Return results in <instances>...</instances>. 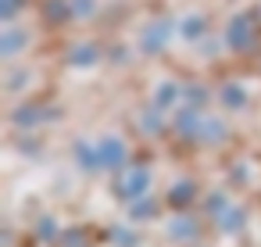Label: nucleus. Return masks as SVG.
I'll list each match as a JSON object with an SVG mask.
<instances>
[{
    "label": "nucleus",
    "mask_w": 261,
    "mask_h": 247,
    "mask_svg": "<svg viewBox=\"0 0 261 247\" xmlns=\"http://www.w3.org/2000/svg\"><path fill=\"white\" fill-rule=\"evenodd\" d=\"M143 190H147V172H143V168L129 172V179L122 183V197H136V193H143Z\"/></svg>",
    "instance_id": "nucleus-1"
},
{
    "label": "nucleus",
    "mask_w": 261,
    "mask_h": 247,
    "mask_svg": "<svg viewBox=\"0 0 261 247\" xmlns=\"http://www.w3.org/2000/svg\"><path fill=\"white\" fill-rule=\"evenodd\" d=\"M247 36H250V22L247 18H236L232 29H229V43L232 47H247Z\"/></svg>",
    "instance_id": "nucleus-2"
},
{
    "label": "nucleus",
    "mask_w": 261,
    "mask_h": 247,
    "mask_svg": "<svg viewBox=\"0 0 261 247\" xmlns=\"http://www.w3.org/2000/svg\"><path fill=\"white\" fill-rule=\"evenodd\" d=\"M122 161V143L118 140H104L100 143V165H118Z\"/></svg>",
    "instance_id": "nucleus-3"
},
{
    "label": "nucleus",
    "mask_w": 261,
    "mask_h": 247,
    "mask_svg": "<svg viewBox=\"0 0 261 247\" xmlns=\"http://www.w3.org/2000/svg\"><path fill=\"white\" fill-rule=\"evenodd\" d=\"M168 29H172L168 22H165V26H158V29H150V33H147V51H158V47H161V36H165Z\"/></svg>",
    "instance_id": "nucleus-4"
},
{
    "label": "nucleus",
    "mask_w": 261,
    "mask_h": 247,
    "mask_svg": "<svg viewBox=\"0 0 261 247\" xmlns=\"http://www.w3.org/2000/svg\"><path fill=\"white\" fill-rule=\"evenodd\" d=\"M18 47H22V33H8L4 36V54H15Z\"/></svg>",
    "instance_id": "nucleus-5"
},
{
    "label": "nucleus",
    "mask_w": 261,
    "mask_h": 247,
    "mask_svg": "<svg viewBox=\"0 0 261 247\" xmlns=\"http://www.w3.org/2000/svg\"><path fill=\"white\" fill-rule=\"evenodd\" d=\"M190 193H193V190H190V183H182V186L172 193V201H175V204H182V201H190Z\"/></svg>",
    "instance_id": "nucleus-6"
},
{
    "label": "nucleus",
    "mask_w": 261,
    "mask_h": 247,
    "mask_svg": "<svg viewBox=\"0 0 261 247\" xmlns=\"http://www.w3.org/2000/svg\"><path fill=\"white\" fill-rule=\"evenodd\" d=\"M97 54H93V47H79V54L72 58V61H93Z\"/></svg>",
    "instance_id": "nucleus-7"
},
{
    "label": "nucleus",
    "mask_w": 261,
    "mask_h": 247,
    "mask_svg": "<svg viewBox=\"0 0 261 247\" xmlns=\"http://www.w3.org/2000/svg\"><path fill=\"white\" fill-rule=\"evenodd\" d=\"M229 101H232V104H240V101H243V97H240V90H225V104H229Z\"/></svg>",
    "instance_id": "nucleus-8"
}]
</instances>
